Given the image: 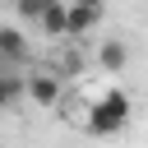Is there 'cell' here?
<instances>
[{
	"mask_svg": "<svg viewBox=\"0 0 148 148\" xmlns=\"http://www.w3.org/2000/svg\"><path fill=\"white\" fill-rule=\"evenodd\" d=\"M23 92H28L42 111H51V106H60L65 79H60V74H51V69H32V74H23Z\"/></svg>",
	"mask_w": 148,
	"mask_h": 148,
	"instance_id": "obj_2",
	"label": "cell"
},
{
	"mask_svg": "<svg viewBox=\"0 0 148 148\" xmlns=\"http://www.w3.org/2000/svg\"><path fill=\"white\" fill-rule=\"evenodd\" d=\"M32 28H37L42 37H65V0H51V5L32 18Z\"/></svg>",
	"mask_w": 148,
	"mask_h": 148,
	"instance_id": "obj_6",
	"label": "cell"
},
{
	"mask_svg": "<svg viewBox=\"0 0 148 148\" xmlns=\"http://www.w3.org/2000/svg\"><path fill=\"white\" fill-rule=\"evenodd\" d=\"M83 5H102V0H83Z\"/></svg>",
	"mask_w": 148,
	"mask_h": 148,
	"instance_id": "obj_11",
	"label": "cell"
},
{
	"mask_svg": "<svg viewBox=\"0 0 148 148\" xmlns=\"http://www.w3.org/2000/svg\"><path fill=\"white\" fill-rule=\"evenodd\" d=\"M97 65H102L106 74H120V69L130 65V46H125L120 37H106V42L97 46Z\"/></svg>",
	"mask_w": 148,
	"mask_h": 148,
	"instance_id": "obj_5",
	"label": "cell"
},
{
	"mask_svg": "<svg viewBox=\"0 0 148 148\" xmlns=\"http://www.w3.org/2000/svg\"><path fill=\"white\" fill-rule=\"evenodd\" d=\"M102 23V5H83V0H65V37H88Z\"/></svg>",
	"mask_w": 148,
	"mask_h": 148,
	"instance_id": "obj_3",
	"label": "cell"
},
{
	"mask_svg": "<svg viewBox=\"0 0 148 148\" xmlns=\"http://www.w3.org/2000/svg\"><path fill=\"white\" fill-rule=\"evenodd\" d=\"M0 56L18 69V65H28V56H32V42H28V32L23 28H14V23H0Z\"/></svg>",
	"mask_w": 148,
	"mask_h": 148,
	"instance_id": "obj_4",
	"label": "cell"
},
{
	"mask_svg": "<svg viewBox=\"0 0 148 148\" xmlns=\"http://www.w3.org/2000/svg\"><path fill=\"white\" fill-rule=\"evenodd\" d=\"M18 92H23V79H18L14 69H0V111H9V106L18 102Z\"/></svg>",
	"mask_w": 148,
	"mask_h": 148,
	"instance_id": "obj_7",
	"label": "cell"
},
{
	"mask_svg": "<svg viewBox=\"0 0 148 148\" xmlns=\"http://www.w3.org/2000/svg\"><path fill=\"white\" fill-rule=\"evenodd\" d=\"M130 116H134L130 92H125V88H106V92H97V97H92L83 130H88V134H97V139H111V134H120V130L130 125Z\"/></svg>",
	"mask_w": 148,
	"mask_h": 148,
	"instance_id": "obj_1",
	"label": "cell"
},
{
	"mask_svg": "<svg viewBox=\"0 0 148 148\" xmlns=\"http://www.w3.org/2000/svg\"><path fill=\"white\" fill-rule=\"evenodd\" d=\"M79 69H83V56L69 46V51L60 56V69H56V74H60V79H69V74H79Z\"/></svg>",
	"mask_w": 148,
	"mask_h": 148,
	"instance_id": "obj_9",
	"label": "cell"
},
{
	"mask_svg": "<svg viewBox=\"0 0 148 148\" xmlns=\"http://www.w3.org/2000/svg\"><path fill=\"white\" fill-rule=\"evenodd\" d=\"M46 5H51V0H14V14H18L23 23H32V18H37Z\"/></svg>",
	"mask_w": 148,
	"mask_h": 148,
	"instance_id": "obj_8",
	"label": "cell"
},
{
	"mask_svg": "<svg viewBox=\"0 0 148 148\" xmlns=\"http://www.w3.org/2000/svg\"><path fill=\"white\" fill-rule=\"evenodd\" d=\"M0 69H14V65H9V60H5V56H0Z\"/></svg>",
	"mask_w": 148,
	"mask_h": 148,
	"instance_id": "obj_10",
	"label": "cell"
}]
</instances>
